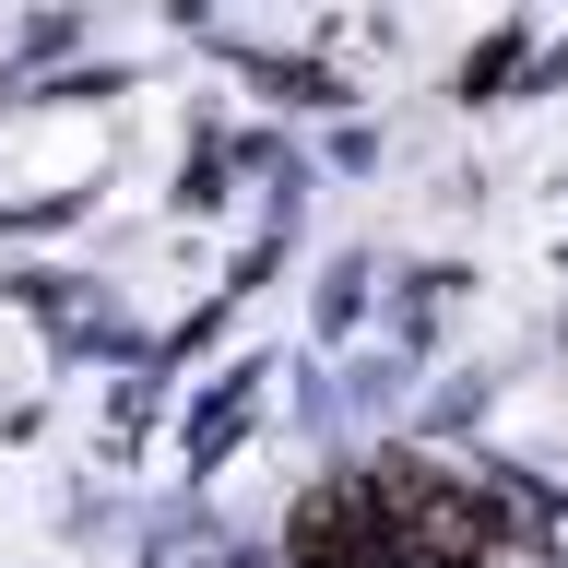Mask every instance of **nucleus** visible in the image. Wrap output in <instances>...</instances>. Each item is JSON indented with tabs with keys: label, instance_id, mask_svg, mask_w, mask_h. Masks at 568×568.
<instances>
[{
	"label": "nucleus",
	"instance_id": "f257e3e1",
	"mask_svg": "<svg viewBox=\"0 0 568 568\" xmlns=\"http://www.w3.org/2000/svg\"><path fill=\"white\" fill-rule=\"evenodd\" d=\"M367 497H379V545H403L415 568H474L497 545L486 497L462 486V474H438V462H390Z\"/></svg>",
	"mask_w": 568,
	"mask_h": 568
},
{
	"label": "nucleus",
	"instance_id": "f03ea898",
	"mask_svg": "<svg viewBox=\"0 0 568 568\" xmlns=\"http://www.w3.org/2000/svg\"><path fill=\"white\" fill-rule=\"evenodd\" d=\"M367 532H379V497L367 486H320L296 509V557L308 568H367Z\"/></svg>",
	"mask_w": 568,
	"mask_h": 568
}]
</instances>
